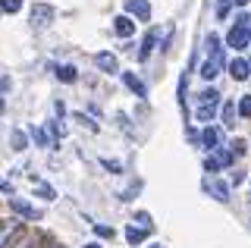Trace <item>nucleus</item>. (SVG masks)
Instances as JSON below:
<instances>
[{
  "mask_svg": "<svg viewBox=\"0 0 251 248\" xmlns=\"http://www.w3.org/2000/svg\"><path fill=\"white\" fill-rule=\"evenodd\" d=\"M151 229H145V226H135V223H132V226H126V239H129L132 245H138V242H145V236Z\"/></svg>",
  "mask_w": 251,
  "mask_h": 248,
  "instance_id": "obj_16",
  "label": "nucleus"
},
{
  "mask_svg": "<svg viewBox=\"0 0 251 248\" xmlns=\"http://www.w3.org/2000/svg\"><path fill=\"white\" fill-rule=\"evenodd\" d=\"M220 66H223V57H207V60H204V63H201V75H204V79H217V75H220Z\"/></svg>",
  "mask_w": 251,
  "mask_h": 248,
  "instance_id": "obj_11",
  "label": "nucleus"
},
{
  "mask_svg": "<svg viewBox=\"0 0 251 248\" xmlns=\"http://www.w3.org/2000/svg\"><path fill=\"white\" fill-rule=\"evenodd\" d=\"M207 53H210V57H223V48H220V38H217L214 32L207 35Z\"/></svg>",
  "mask_w": 251,
  "mask_h": 248,
  "instance_id": "obj_20",
  "label": "nucleus"
},
{
  "mask_svg": "<svg viewBox=\"0 0 251 248\" xmlns=\"http://www.w3.org/2000/svg\"><path fill=\"white\" fill-rule=\"evenodd\" d=\"M100 164H104L107 170H113V173H120V170H123L120 164H116V160H107V157H104V160H100Z\"/></svg>",
  "mask_w": 251,
  "mask_h": 248,
  "instance_id": "obj_29",
  "label": "nucleus"
},
{
  "mask_svg": "<svg viewBox=\"0 0 251 248\" xmlns=\"http://www.w3.org/2000/svg\"><path fill=\"white\" fill-rule=\"evenodd\" d=\"M85 248H100V245H98V242H88V245H85Z\"/></svg>",
  "mask_w": 251,
  "mask_h": 248,
  "instance_id": "obj_33",
  "label": "nucleus"
},
{
  "mask_svg": "<svg viewBox=\"0 0 251 248\" xmlns=\"http://www.w3.org/2000/svg\"><path fill=\"white\" fill-rule=\"evenodd\" d=\"M57 79H60V82H66V85H73V82L78 79V69H75V66H69V63H63V66H57Z\"/></svg>",
  "mask_w": 251,
  "mask_h": 248,
  "instance_id": "obj_15",
  "label": "nucleus"
},
{
  "mask_svg": "<svg viewBox=\"0 0 251 248\" xmlns=\"http://www.w3.org/2000/svg\"><path fill=\"white\" fill-rule=\"evenodd\" d=\"M126 16H135L138 22L151 19V3L148 0H126Z\"/></svg>",
  "mask_w": 251,
  "mask_h": 248,
  "instance_id": "obj_6",
  "label": "nucleus"
},
{
  "mask_svg": "<svg viewBox=\"0 0 251 248\" xmlns=\"http://www.w3.org/2000/svg\"><path fill=\"white\" fill-rule=\"evenodd\" d=\"M10 211L16 217H22V220H41V211L35 204H28L25 198H10Z\"/></svg>",
  "mask_w": 251,
  "mask_h": 248,
  "instance_id": "obj_5",
  "label": "nucleus"
},
{
  "mask_svg": "<svg viewBox=\"0 0 251 248\" xmlns=\"http://www.w3.org/2000/svg\"><path fill=\"white\" fill-rule=\"evenodd\" d=\"M207 189H210V195H214L217 201H229V185H226V182L210 179V182H207Z\"/></svg>",
  "mask_w": 251,
  "mask_h": 248,
  "instance_id": "obj_13",
  "label": "nucleus"
},
{
  "mask_svg": "<svg viewBox=\"0 0 251 248\" xmlns=\"http://www.w3.org/2000/svg\"><path fill=\"white\" fill-rule=\"evenodd\" d=\"M94 66L100 69V73H107V75H113V73H120V60L113 57V53H107V50H100V53H94Z\"/></svg>",
  "mask_w": 251,
  "mask_h": 248,
  "instance_id": "obj_7",
  "label": "nucleus"
},
{
  "mask_svg": "<svg viewBox=\"0 0 251 248\" xmlns=\"http://www.w3.org/2000/svg\"><path fill=\"white\" fill-rule=\"evenodd\" d=\"M94 232L100 239H113V226H104V223H94Z\"/></svg>",
  "mask_w": 251,
  "mask_h": 248,
  "instance_id": "obj_25",
  "label": "nucleus"
},
{
  "mask_svg": "<svg viewBox=\"0 0 251 248\" xmlns=\"http://www.w3.org/2000/svg\"><path fill=\"white\" fill-rule=\"evenodd\" d=\"M229 75H232L235 82H245L248 75H251V63H248V60H239V57H235L232 63H229Z\"/></svg>",
  "mask_w": 251,
  "mask_h": 248,
  "instance_id": "obj_9",
  "label": "nucleus"
},
{
  "mask_svg": "<svg viewBox=\"0 0 251 248\" xmlns=\"http://www.w3.org/2000/svg\"><path fill=\"white\" fill-rule=\"evenodd\" d=\"M0 10L10 13V16H16V13L22 10V0H0Z\"/></svg>",
  "mask_w": 251,
  "mask_h": 248,
  "instance_id": "obj_21",
  "label": "nucleus"
},
{
  "mask_svg": "<svg viewBox=\"0 0 251 248\" xmlns=\"http://www.w3.org/2000/svg\"><path fill=\"white\" fill-rule=\"evenodd\" d=\"M226 44L235 48V50L248 48V44H251V25H239V22H235V25L229 28V35H226Z\"/></svg>",
  "mask_w": 251,
  "mask_h": 248,
  "instance_id": "obj_3",
  "label": "nucleus"
},
{
  "mask_svg": "<svg viewBox=\"0 0 251 248\" xmlns=\"http://www.w3.org/2000/svg\"><path fill=\"white\" fill-rule=\"evenodd\" d=\"M10 88H13V82L6 79V75H0V95H6V91H10Z\"/></svg>",
  "mask_w": 251,
  "mask_h": 248,
  "instance_id": "obj_28",
  "label": "nucleus"
},
{
  "mask_svg": "<svg viewBox=\"0 0 251 248\" xmlns=\"http://www.w3.org/2000/svg\"><path fill=\"white\" fill-rule=\"evenodd\" d=\"M31 185H35V192H38V195H41L44 201H53V198H57V192H53L47 182H41V179H31Z\"/></svg>",
  "mask_w": 251,
  "mask_h": 248,
  "instance_id": "obj_17",
  "label": "nucleus"
},
{
  "mask_svg": "<svg viewBox=\"0 0 251 248\" xmlns=\"http://www.w3.org/2000/svg\"><path fill=\"white\" fill-rule=\"evenodd\" d=\"M31 138H35V142L41 145V148H44V145H47V135L41 132V129H31Z\"/></svg>",
  "mask_w": 251,
  "mask_h": 248,
  "instance_id": "obj_27",
  "label": "nucleus"
},
{
  "mask_svg": "<svg viewBox=\"0 0 251 248\" xmlns=\"http://www.w3.org/2000/svg\"><path fill=\"white\" fill-rule=\"evenodd\" d=\"M44 248H63V245H57V242H50V245H44Z\"/></svg>",
  "mask_w": 251,
  "mask_h": 248,
  "instance_id": "obj_34",
  "label": "nucleus"
},
{
  "mask_svg": "<svg viewBox=\"0 0 251 248\" xmlns=\"http://www.w3.org/2000/svg\"><path fill=\"white\" fill-rule=\"evenodd\" d=\"M10 142H13V151H25L28 148V138L19 132V129H13L10 132Z\"/></svg>",
  "mask_w": 251,
  "mask_h": 248,
  "instance_id": "obj_18",
  "label": "nucleus"
},
{
  "mask_svg": "<svg viewBox=\"0 0 251 248\" xmlns=\"http://www.w3.org/2000/svg\"><path fill=\"white\" fill-rule=\"evenodd\" d=\"M229 3H232V0H217V10H226Z\"/></svg>",
  "mask_w": 251,
  "mask_h": 248,
  "instance_id": "obj_31",
  "label": "nucleus"
},
{
  "mask_svg": "<svg viewBox=\"0 0 251 248\" xmlns=\"http://www.w3.org/2000/svg\"><path fill=\"white\" fill-rule=\"evenodd\" d=\"M113 32H116V38H132L135 35V22H132V16H116L113 19Z\"/></svg>",
  "mask_w": 251,
  "mask_h": 248,
  "instance_id": "obj_8",
  "label": "nucleus"
},
{
  "mask_svg": "<svg viewBox=\"0 0 251 248\" xmlns=\"http://www.w3.org/2000/svg\"><path fill=\"white\" fill-rule=\"evenodd\" d=\"M10 248H35V239H31V236H19Z\"/></svg>",
  "mask_w": 251,
  "mask_h": 248,
  "instance_id": "obj_24",
  "label": "nucleus"
},
{
  "mask_svg": "<svg viewBox=\"0 0 251 248\" xmlns=\"http://www.w3.org/2000/svg\"><path fill=\"white\" fill-rule=\"evenodd\" d=\"M239 116H251V95L239 98Z\"/></svg>",
  "mask_w": 251,
  "mask_h": 248,
  "instance_id": "obj_23",
  "label": "nucleus"
},
{
  "mask_svg": "<svg viewBox=\"0 0 251 248\" xmlns=\"http://www.w3.org/2000/svg\"><path fill=\"white\" fill-rule=\"evenodd\" d=\"M28 19H31V28L44 32V28L53 25V19H57V10H53L50 3H35V6H31V13H28Z\"/></svg>",
  "mask_w": 251,
  "mask_h": 248,
  "instance_id": "obj_2",
  "label": "nucleus"
},
{
  "mask_svg": "<svg viewBox=\"0 0 251 248\" xmlns=\"http://www.w3.org/2000/svg\"><path fill=\"white\" fill-rule=\"evenodd\" d=\"M157 41H160V32L157 28H151V32L145 35V41H141V50H138V60H148L151 57V50L157 48Z\"/></svg>",
  "mask_w": 251,
  "mask_h": 248,
  "instance_id": "obj_10",
  "label": "nucleus"
},
{
  "mask_svg": "<svg viewBox=\"0 0 251 248\" xmlns=\"http://www.w3.org/2000/svg\"><path fill=\"white\" fill-rule=\"evenodd\" d=\"M232 3H235V6H245V3H248V0H232Z\"/></svg>",
  "mask_w": 251,
  "mask_h": 248,
  "instance_id": "obj_32",
  "label": "nucleus"
},
{
  "mask_svg": "<svg viewBox=\"0 0 251 248\" xmlns=\"http://www.w3.org/2000/svg\"><path fill=\"white\" fill-rule=\"evenodd\" d=\"M235 113H239V104H235V100H226L223 110H220V116H223V126H235Z\"/></svg>",
  "mask_w": 251,
  "mask_h": 248,
  "instance_id": "obj_14",
  "label": "nucleus"
},
{
  "mask_svg": "<svg viewBox=\"0 0 251 248\" xmlns=\"http://www.w3.org/2000/svg\"><path fill=\"white\" fill-rule=\"evenodd\" d=\"M151 248H160V245H151Z\"/></svg>",
  "mask_w": 251,
  "mask_h": 248,
  "instance_id": "obj_35",
  "label": "nucleus"
},
{
  "mask_svg": "<svg viewBox=\"0 0 251 248\" xmlns=\"http://www.w3.org/2000/svg\"><path fill=\"white\" fill-rule=\"evenodd\" d=\"M0 13H3V10H0Z\"/></svg>",
  "mask_w": 251,
  "mask_h": 248,
  "instance_id": "obj_36",
  "label": "nucleus"
},
{
  "mask_svg": "<svg viewBox=\"0 0 251 248\" xmlns=\"http://www.w3.org/2000/svg\"><path fill=\"white\" fill-rule=\"evenodd\" d=\"M229 151L235 154V157H239V154H245V151H248V142H245V138H235V142L229 145Z\"/></svg>",
  "mask_w": 251,
  "mask_h": 248,
  "instance_id": "obj_22",
  "label": "nucleus"
},
{
  "mask_svg": "<svg viewBox=\"0 0 251 248\" xmlns=\"http://www.w3.org/2000/svg\"><path fill=\"white\" fill-rule=\"evenodd\" d=\"M232 182L242 185V182H245V173H242V170H235V173H232Z\"/></svg>",
  "mask_w": 251,
  "mask_h": 248,
  "instance_id": "obj_30",
  "label": "nucleus"
},
{
  "mask_svg": "<svg viewBox=\"0 0 251 248\" xmlns=\"http://www.w3.org/2000/svg\"><path fill=\"white\" fill-rule=\"evenodd\" d=\"M220 167H223V164H220V157H207V160H204V170H207V173H217Z\"/></svg>",
  "mask_w": 251,
  "mask_h": 248,
  "instance_id": "obj_26",
  "label": "nucleus"
},
{
  "mask_svg": "<svg viewBox=\"0 0 251 248\" xmlns=\"http://www.w3.org/2000/svg\"><path fill=\"white\" fill-rule=\"evenodd\" d=\"M217 110H220V91H214V88L201 91V95H198V110H195V116H198L201 123H210V120L217 116Z\"/></svg>",
  "mask_w": 251,
  "mask_h": 248,
  "instance_id": "obj_1",
  "label": "nucleus"
},
{
  "mask_svg": "<svg viewBox=\"0 0 251 248\" xmlns=\"http://www.w3.org/2000/svg\"><path fill=\"white\" fill-rule=\"evenodd\" d=\"M123 82H126V88H129V91H135V98H148V88H145V82H141L138 75L123 73Z\"/></svg>",
  "mask_w": 251,
  "mask_h": 248,
  "instance_id": "obj_12",
  "label": "nucleus"
},
{
  "mask_svg": "<svg viewBox=\"0 0 251 248\" xmlns=\"http://www.w3.org/2000/svg\"><path fill=\"white\" fill-rule=\"evenodd\" d=\"M201 142L204 145H207V148H217V145H220V132H217V129H204V132H201Z\"/></svg>",
  "mask_w": 251,
  "mask_h": 248,
  "instance_id": "obj_19",
  "label": "nucleus"
},
{
  "mask_svg": "<svg viewBox=\"0 0 251 248\" xmlns=\"http://www.w3.org/2000/svg\"><path fill=\"white\" fill-rule=\"evenodd\" d=\"M19 236H22V223L19 220H0V248H10Z\"/></svg>",
  "mask_w": 251,
  "mask_h": 248,
  "instance_id": "obj_4",
  "label": "nucleus"
}]
</instances>
